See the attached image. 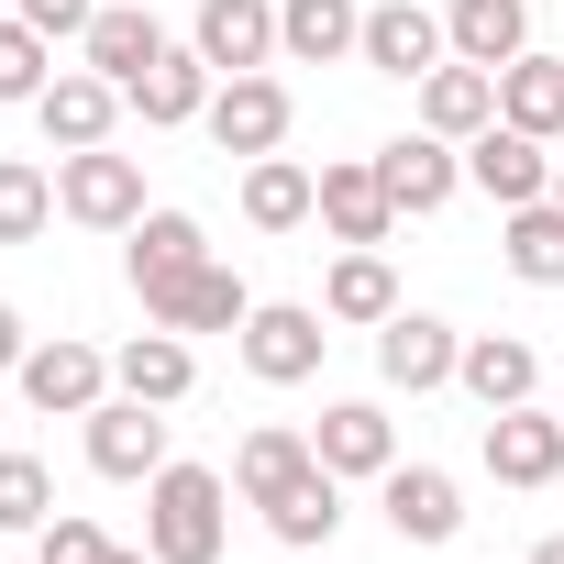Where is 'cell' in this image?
Returning <instances> with one entry per match:
<instances>
[{
	"label": "cell",
	"instance_id": "29",
	"mask_svg": "<svg viewBox=\"0 0 564 564\" xmlns=\"http://www.w3.org/2000/svg\"><path fill=\"white\" fill-rule=\"evenodd\" d=\"M498 122H520V133H542V144H564V56H509L498 67Z\"/></svg>",
	"mask_w": 564,
	"mask_h": 564
},
{
	"label": "cell",
	"instance_id": "4",
	"mask_svg": "<svg viewBox=\"0 0 564 564\" xmlns=\"http://www.w3.org/2000/svg\"><path fill=\"white\" fill-rule=\"evenodd\" d=\"M199 133L221 144V155H289V133H300V89L276 78V67H254V78H221L210 89V111H199Z\"/></svg>",
	"mask_w": 564,
	"mask_h": 564
},
{
	"label": "cell",
	"instance_id": "1",
	"mask_svg": "<svg viewBox=\"0 0 564 564\" xmlns=\"http://www.w3.org/2000/svg\"><path fill=\"white\" fill-rule=\"evenodd\" d=\"M144 553H155V564H221V553H232V476L166 454V465L144 476Z\"/></svg>",
	"mask_w": 564,
	"mask_h": 564
},
{
	"label": "cell",
	"instance_id": "25",
	"mask_svg": "<svg viewBox=\"0 0 564 564\" xmlns=\"http://www.w3.org/2000/svg\"><path fill=\"white\" fill-rule=\"evenodd\" d=\"M311 465H322V454H311V432H300V421H254V432L232 443V498H243V509H265V498H289Z\"/></svg>",
	"mask_w": 564,
	"mask_h": 564
},
{
	"label": "cell",
	"instance_id": "23",
	"mask_svg": "<svg viewBox=\"0 0 564 564\" xmlns=\"http://www.w3.org/2000/svg\"><path fill=\"white\" fill-rule=\"evenodd\" d=\"M232 199H243L254 232H311V221H322V166H300V155H254Z\"/></svg>",
	"mask_w": 564,
	"mask_h": 564
},
{
	"label": "cell",
	"instance_id": "40",
	"mask_svg": "<svg viewBox=\"0 0 564 564\" xmlns=\"http://www.w3.org/2000/svg\"><path fill=\"white\" fill-rule=\"evenodd\" d=\"M553 199H564V144H553Z\"/></svg>",
	"mask_w": 564,
	"mask_h": 564
},
{
	"label": "cell",
	"instance_id": "41",
	"mask_svg": "<svg viewBox=\"0 0 564 564\" xmlns=\"http://www.w3.org/2000/svg\"><path fill=\"white\" fill-rule=\"evenodd\" d=\"M553 410H564V399H553Z\"/></svg>",
	"mask_w": 564,
	"mask_h": 564
},
{
	"label": "cell",
	"instance_id": "32",
	"mask_svg": "<svg viewBox=\"0 0 564 564\" xmlns=\"http://www.w3.org/2000/svg\"><path fill=\"white\" fill-rule=\"evenodd\" d=\"M56 89V34H34L23 12H0V111H34Z\"/></svg>",
	"mask_w": 564,
	"mask_h": 564
},
{
	"label": "cell",
	"instance_id": "11",
	"mask_svg": "<svg viewBox=\"0 0 564 564\" xmlns=\"http://www.w3.org/2000/svg\"><path fill=\"white\" fill-rule=\"evenodd\" d=\"M443 56H454V34H443V12H432V0H366V45H355V67H366V78L421 89Z\"/></svg>",
	"mask_w": 564,
	"mask_h": 564
},
{
	"label": "cell",
	"instance_id": "8",
	"mask_svg": "<svg viewBox=\"0 0 564 564\" xmlns=\"http://www.w3.org/2000/svg\"><path fill=\"white\" fill-rule=\"evenodd\" d=\"M12 388H23V410H45V421H89V410L111 399V355L78 344V333H34V355L12 366Z\"/></svg>",
	"mask_w": 564,
	"mask_h": 564
},
{
	"label": "cell",
	"instance_id": "31",
	"mask_svg": "<svg viewBox=\"0 0 564 564\" xmlns=\"http://www.w3.org/2000/svg\"><path fill=\"white\" fill-rule=\"evenodd\" d=\"M265 531L289 542V553H322V542L344 531V476H333V465H311L289 498H265Z\"/></svg>",
	"mask_w": 564,
	"mask_h": 564
},
{
	"label": "cell",
	"instance_id": "24",
	"mask_svg": "<svg viewBox=\"0 0 564 564\" xmlns=\"http://www.w3.org/2000/svg\"><path fill=\"white\" fill-rule=\"evenodd\" d=\"M322 311H333L344 333H377V322L399 311V265H388V243H344V254L322 265Z\"/></svg>",
	"mask_w": 564,
	"mask_h": 564
},
{
	"label": "cell",
	"instance_id": "27",
	"mask_svg": "<svg viewBox=\"0 0 564 564\" xmlns=\"http://www.w3.org/2000/svg\"><path fill=\"white\" fill-rule=\"evenodd\" d=\"M443 34L465 67H509L531 56V0H443Z\"/></svg>",
	"mask_w": 564,
	"mask_h": 564
},
{
	"label": "cell",
	"instance_id": "22",
	"mask_svg": "<svg viewBox=\"0 0 564 564\" xmlns=\"http://www.w3.org/2000/svg\"><path fill=\"white\" fill-rule=\"evenodd\" d=\"M454 388H465L476 410H520V399H542V355H531V333H465Z\"/></svg>",
	"mask_w": 564,
	"mask_h": 564
},
{
	"label": "cell",
	"instance_id": "15",
	"mask_svg": "<svg viewBox=\"0 0 564 564\" xmlns=\"http://www.w3.org/2000/svg\"><path fill=\"white\" fill-rule=\"evenodd\" d=\"M311 454H322L344 487H377V476L399 465V421H388V399H322V421H311Z\"/></svg>",
	"mask_w": 564,
	"mask_h": 564
},
{
	"label": "cell",
	"instance_id": "3",
	"mask_svg": "<svg viewBox=\"0 0 564 564\" xmlns=\"http://www.w3.org/2000/svg\"><path fill=\"white\" fill-rule=\"evenodd\" d=\"M155 199H144V155L122 144H89V155H56V221L78 232H133Z\"/></svg>",
	"mask_w": 564,
	"mask_h": 564
},
{
	"label": "cell",
	"instance_id": "9",
	"mask_svg": "<svg viewBox=\"0 0 564 564\" xmlns=\"http://www.w3.org/2000/svg\"><path fill=\"white\" fill-rule=\"evenodd\" d=\"M188 265H210V221H199V210H166V199H155V210H144L133 232H122V276H133L144 322H155V311L177 300V276H188Z\"/></svg>",
	"mask_w": 564,
	"mask_h": 564
},
{
	"label": "cell",
	"instance_id": "7",
	"mask_svg": "<svg viewBox=\"0 0 564 564\" xmlns=\"http://www.w3.org/2000/svg\"><path fill=\"white\" fill-rule=\"evenodd\" d=\"M476 465H487L498 487L542 498V487L564 476V410H553V399H520V410H487V421H476Z\"/></svg>",
	"mask_w": 564,
	"mask_h": 564
},
{
	"label": "cell",
	"instance_id": "21",
	"mask_svg": "<svg viewBox=\"0 0 564 564\" xmlns=\"http://www.w3.org/2000/svg\"><path fill=\"white\" fill-rule=\"evenodd\" d=\"M111 388H122V399L177 410V399L199 388V344H188V333H166V322H144L133 344H111Z\"/></svg>",
	"mask_w": 564,
	"mask_h": 564
},
{
	"label": "cell",
	"instance_id": "30",
	"mask_svg": "<svg viewBox=\"0 0 564 564\" xmlns=\"http://www.w3.org/2000/svg\"><path fill=\"white\" fill-rule=\"evenodd\" d=\"M243 311H254V289L210 254V265H188V276H177V300H166L155 322H166V333H243Z\"/></svg>",
	"mask_w": 564,
	"mask_h": 564
},
{
	"label": "cell",
	"instance_id": "16",
	"mask_svg": "<svg viewBox=\"0 0 564 564\" xmlns=\"http://www.w3.org/2000/svg\"><path fill=\"white\" fill-rule=\"evenodd\" d=\"M210 89H221V67L177 34V45H166V56H155V67H144L122 100H133V122H144V133H188V122L210 111Z\"/></svg>",
	"mask_w": 564,
	"mask_h": 564
},
{
	"label": "cell",
	"instance_id": "36",
	"mask_svg": "<svg viewBox=\"0 0 564 564\" xmlns=\"http://www.w3.org/2000/svg\"><path fill=\"white\" fill-rule=\"evenodd\" d=\"M0 12H23L34 34H56V45H78V34L100 23V0H0Z\"/></svg>",
	"mask_w": 564,
	"mask_h": 564
},
{
	"label": "cell",
	"instance_id": "20",
	"mask_svg": "<svg viewBox=\"0 0 564 564\" xmlns=\"http://www.w3.org/2000/svg\"><path fill=\"white\" fill-rule=\"evenodd\" d=\"M322 232H333V243H388V232H399V199H388L377 155H333V166H322Z\"/></svg>",
	"mask_w": 564,
	"mask_h": 564
},
{
	"label": "cell",
	"instance_id": "13",
	"mask_svg": "<svg viewBox=\"0 0 564 564\" xmlns=\"http://www.w3.org/2000/svg\"><path fill=\"white\" fill-rule=\"evenodd\" d=\"M377 177H388L399 221H432V210L465 199V144H443V133H388V144H377Z\"/></svg>",
	"mask_w": 564,
	"mask_h": 564
},
{
	"label": "cell",
	"instance_id": "12",
	"mask_svg": "<svg viewBox=\"0 0 564 564\" xmlns=\"http://www.w3.org/2000/svg\"><path fill=\"white\" fill-rule=\"evenodd\" d=\"M122 122H133V100H122L100 67H56V89L34 100V133H45V155H89V144H122Z\"/></svg>",
	"mask_w": 564,
	"mask_h": 564
},
{
	"label": "cell",
	"instance_id": "28",
	"mask_svg": "<svg viewBox=\"0 0 564 564\" xmlns=\"http://www.w3.org/2000/svg\"><path fill=\"white\" fill-rule=\"evenodd\" d=\"M498 265L520 276V289H564V199L498 210Z\"/></svg>",
	"mask_w": 564,
	"mask_h": 564
},
{
	"label": "cell",
	"instance_id": "5",
	"mask_svg": "<svg viewBox=\"0 0 564 564\" xmlns=\"http://www.w3.org/2000/svg\"><path fill=\"white\" fill-rule=\"evenodd\" d=\"M78 454H89V476H111V487H144L166 454H177V421L155 410V399H100L89 421H78Z\"/></svg>",
	"mask_w": 564,
	"mask_h": 564
},
{
	"label": "cell",
	"instance_id": "10",
	"mask_svg": "<svg viewBox=\"0 0 564 564\" xmlns=\"http://www.w3.org/2000/svg\"><path fill=\"white\" fill-rule=\"evenodd\" d=\"M454 355H465V333L443 322V311H388L377 322V388L388 399H432V388H454Z\"/></svg>",
	"mask_w": 564,
	"mask_h": 564
},
{
	"label": "cell",
	"instance_id": "19",
	"mask_svg": "<svg viewBox=\"0 0 564 564\" xmlns=\"http://www.w3.org/2000/svg\"><path fill=\"white\" fill-rule=\"evenodd\" d=\"M166 45H177V34H166V12H144V0H100V23L78 34V67H100L111 89H133Z\"/></svg>",
	"mask_w": 564,
	"mask_h": 564
},
{
	"label": "cell",
	"instance_id": "6",
	"mask_svg": "<svg viewBox=\"0 0 564 564\" xmlns=\"http://www.w3.org/2000/svg\"><path fill=\"white\" fill-rule=\"evenodd\" d=\"M377 509H388V531H399L410 553H454V542H465V476H454V465L399 454V465L377 476Z\"/></svg>",
	"mask_w": 564,
	"mask_h": 564
},
{
	"label": "cell",
	"instance_id": "14",
	"mask_svg": "<svg viewBox=\"0 0 564 564\" xmlns=\"http://www.w3.org/2000/svg\"><path fill=\"white\" fill-rule=\"evenodd\" d=\"M465 188L498 199V210H531V199H553V144L520 133V122H487V133L465 144Z\"/></svg>",
	"mask_w": 564,
	"mask_h": 564
},
{
	"label": "cell",
	"instance_id": "33",
	"mask_svg": "<svg viewBox=\"0 0 564 564\" xmlns=\"http://www.w3.org/2000/svg\"><path fill=\"white\" fill-rule=\"evenodd\" d=\"M45 221H56V166L0 155V243H45Z\"/></svg>",
	"mask_w": 564,
	"mask_h": 564
},
{
	"label": "cell",
	"instance_id": "34",
	"mask_svg": "<svg viewBox=\"0 0 564 564\" xmlns=\"http://www.w3.org/2000/svg\"><path fill=\"white\" fill-rule=\"evenodd\" d=\"M45 520H56V465L0 443V531H12V542H34Z\"/></svg>",
	"mask_w": 564,
	"mask_h": 564
},
{
	"label": "cell",
	"instance_id": "38",
	"mask_svg": "<svg viewBox=\"0 0 564 564\" xmlns=\"http://www.w3.org/2000/svg\"><path fill=\"white\" fill-rule=\"evenodd\" d=\"M531 564H564V531H542V542H531Z\"/></svg>",
	"mask_w": 564,
	"mask_h": 564
},
{
	"label": "cell",
	"instance_id": "35",
	"mask_svg": "<svg viewBox=\"0 0 564 564\" xmlns=\"http://www.w3.org/2000/svg\"><path fill=\"white\" fill-rule=\"evenodd\" d=\"M34 564H111V531H100L89 509H56V520L34 531Z\"/></svg>",
	"mask_w": 564,
	"mask_h": 564
},
{
	"label": "cell",
	"instance_id": "2",
	"mask_svg": "<svg viewBox=\"0 0 564 564\" xmlns=\"http://www.w3.org/2000/svg\"><path fill=\"white\" fill-rule=\"evenodd\" d=\"M232 355H243L254 388H311L322 355H333V311L322 300H254L243 333H232Z\"/></svg>",
	"mask_w": 564,
	"mask_h": 564
},
{
	"label": "cell",
	"instance_id": "17",
	"mask_svg": "<svg viewBox=\"0 0 564 564\" xmlns=\"http://www.w3.org/2000/svg\"><path fill=\"white\" fill-rule=\"evenodd\" d=\"M188 45H199L221 78L276 67V0H199V12H188Z\"/></svg>",
	"mask_w": 564,
	"mask_h": 564
},
{
	"label": "cell",
	"instance_id": "37",
	"mask_svg": "<svg viewBox=\"0 0 564 564\" xmlns=\"http://www.w3.org/2000/svg\"><path fill=\"white\" fill-rule=\"evenodd\" d=\"M23 355H34V333H23V311H12V300H0V377H12Z\"/></svg>",
	"mask_w": 564,
	"mask_h": 564
},
{
	"label": "cell",
	"instance_id": "26",
	"mask_svg": "<svg viewBox=\"0 0 564 564\" xmlns=\"http://www.w3.org/2000/svg\"><path fill=\"white\" fill-rule=\"evenodd\" d=\"M498 122V67H465V56H443L432 78H421V133H443V144H476Z\"/></svg>",
	"mask_w": 564,
	"mask_h": 564
},
{
	"label": "cell",
	"instance_id": "39",
	"mask_svg": "<svg viewBox=\"0 0 564 564\" xmlns=\"http://www.w3.org/2000/svg\"><path fill=\"white\" fill-rule=\"evenodd\" d=\"M111 564H155V553H144V542H111Z\"/></svg>",
	"mask_w": 564,
	"mask_h": 564
},
{
	"label": "cell",
	"instance_id": "18",
	"mask_svg": "<svg viewBox=\"0 0 564 564\" xmlns=\"http://www.w3.org/2000/svg\"><path fill=\"white\" fill-rule=\"evenodd\" d=\"M366 0H276V67H355Z\"/></svg>",
	"mask_w": 564,
	"mask_h": 564
}]
</instances>
